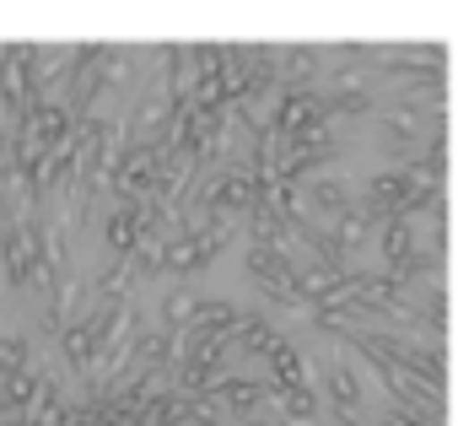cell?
Masks as SVG:
<instances>
[{"label":"cell","instance_id":"6da1fadb","mask_svg":"<svg viewBox=\"0 0 458 426\" xmlns=\"http://www.w3.org/2000/svg\"><path fill=\"white\" fill-rule=\"evenodd\" d=\"M318 378H324V388H329V415H335V426H367V394H361V372L345 362V356H335V351H324L318 356Z\"/></svg>","mask_w":458,"mask_h":426},{"label":"cell","instance_id":"7a4b0ae2","mask_svg":"<svg viewBox=\"0 0 458 426\" xmlns=\"http://www.w3.org/2000/svg\"><path fill=\"white\" fill-rule=\"evenodd\" d=\"M420 249H426V243L415 238V222H410V217H394V222L377 233V254H383V270H388V276H399V281L415 270Z\"/></svg>","mask_w":458,"mask_h":426},{"label":"cell","instance_id":"3957f363","mask_svg":"<svg viewBox=\"0 0 458 426\" xmlns=\"http://www.w3.org/2000/svg\"><path fill=\"white\" fill-rule=\"evenodd\" d=\"M356 200H361V194H356L345 178H335V173H318V178H308V189H302V210H318V217H329V222H340Z\"/></svg>","mask_w":458,"mask_h":426},{"label":"cell","instance_id":"277c9868","mask_svg":"<svg viewBox=\"0 0 458 426\" xmlns=\"http://www.w3.org/2000/svg\"><path fill=\"white\" fill-rule=\"evenodd\" d=\"M372 141H377V157H383V167H404V162H415V146H420V130H410V124H399V119H377V130H372Z\"/></svg>","mask_w":458,"mask_h":426},{"label":"cell","instance_id":"5b68a950","mask_svg":"<svg viewBox=\"0 0 458 426\" xmlns=\"http://www.w3.org/2000/svg\"><path fill=\"white\" fill-rule=\"evenodd\" d=\"M103 243H108L114 260H130L135 254V243H140V205H119L114 200L108 222H103Z\"/></svg>","mask_w":458,"mask_h":426},{"label":"cell","instance_id":"8992f818","mask_svg":"<svg viewBox=\"0 0 458 426\" xmlns=\"http://www.w3.org/2000/svg\"><path fill=\"white\" fill-rule=\"evenodd\" d=\"M216 399H221V410H233L238 421H249V415L265 410L270 383H254V378H221V383H216Z\"/></svg>","mask_w":458,"mask_h":426},{"label":"cell","instance_id":"52a82bcc","mask_svg":"<svg viewBox=\"0 0 458 426\" xmlns=\"http://www.w3.org/2000/svg\"><path fill=\"white\" fill-rule=\"evenodd\" d=\"M270 399L276 394H286V388H308V367H302V351L292 345V340H281L276 351H270Z\"/></svg>","mask_w":458,"mask_h":426},{"label":"cell","instance_id":"ba28073f","mask_svg":"<svg viewBox=\"0 0 458 426\" xmlns=\"http://www.w3.org/2000/svg\"><path fill=\"white\" fill-rule=\"evenodd\" d=\"M329 233L340 238V249H345V254H356V249H361V243H367L372 233H383V227H377V217H372V210H367V205L356 200V205L345 210V217H340V222L329 227Z\"/></svg>","mask_w":458,"mask_h":426},{"label":"cell","instance_id":"9c48e42d","mask_svg":"<svg viewBox=\"0 0 458 426\" xmlns=\"http://www.w3.org/2000/svg\"><path fill=\"white\" fill-rule=\"evenodd\" d=\"M194 329H205V335H221V340H233V335L243 329V313H238L233 302H221V297H205V302H199V319H194Z\"/></svg>","mask_w":458,"mask_h":426},{"label":"cell","instance_id":"30bf717a","mask_svg":"<svg viewBox=\"0 0 458 426\" xmlns=\"http://www.w3.org/2000/svg\"><path fill=\"white\" fill-rule=\"evenodd\" d=\"M194 319H199V297H194V292H183V286H178V292H167V297H162V324H167L173 335L194 329Z\"/></svg>","mask_w":458,"mask_h":426},{"label":"cell","instance_id":"8fae6325","mask_svg":"<svg viewBox=\"0 0 458 426\" xmlns=\"http://www.w3.org/2000/svg\"><path fill=\"white\" fill-rule=\"evenodd\" d=\"M233 340H238V345H243L249 356H270V351L281 345V335H276V329H270L265 319H243V329H238Z\"/></svg>","mask_w":458,"mask_h":426},{"label":"cell","instance_id":"7c38bea8","mask_svg":"<svg viewBox=\"0 0 458 426\" xmlns=\"http://www.w3.org/2000/svg\"><path fill=\"white\" fill-rule=\"evenodd\" d=\"M28 367H33L28 335H6V340H0V378H17V372H28Z\"/></svg>","mask_w":458,"mask_h":426},{"label":"cell","instance_id":"4fadbf2b","mask_svg":"<svg viewBox=\"0 0 458 426\" xmlns=\"http://www.w3.org/2000/svg\"><path fill=\"white\" fill-rule=\"evenodd\" d=\"M238 426H286L276 410H259V415H249V421H238Z\"/></svg>","mask_w":458,"mask_h":426}]
</instances>
